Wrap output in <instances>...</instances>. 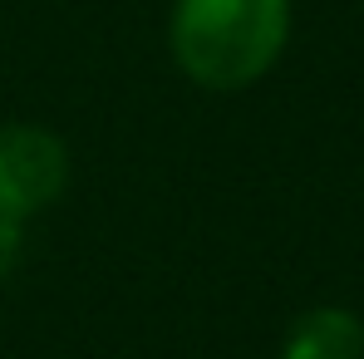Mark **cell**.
Segmentation results:
<instances>
[{
  "label": "cell",
  "instance_id": "6da1fadb",
  "mask_svg": "<svg viewBox=\"0 0 364 359\" xmlns=\"http://www.w3.org/2000/svg\"><path fill=\"white\" fill-rule=\"evenodd\" d=\"M291 0H178L168 20L173 60L202 89H246L281 60Z\"/></svg>",
  "mask_w": 364,
  "mask_h": 359
},
{
  "label": "cell",
  "instance_id": "7a4b0ae2",
  "mask_svg": "<svg viewBox=\"0 0 364 359\" xmlns=\"http://www.w3.org/2000/svg\"><path fill=\"white\" fill-rule=\"evenodd\" d=\"M69 182V153L50 128L5 123L0 128V217L30 222Z\"/></svg>",
  "mask_w": 364,
  "mask_h": 359
},
{
  "label": "cell",
  "instance_id": "3957f363",
  "mask_svg": "<svg viewBox=\"0 0 364 359\" xmlns=\"http://www.w3.org/2000/svg\"><path fill=\"white\" fill-rule=\"evenodd\" d=\"M281 359H364V325L360 315L340 310V305H320L305 310L291 325Z\"/></svg>",
  "mask_w": 364,
  "mask_h": 359
},
{
  "label": "cell",
  "instance_id": "277c9868",
  "mask_svg": "<svg viewBox=\"0 0 364 359\" xmlns=\"http://www.w3.org/2000/svg\"><path fill=\"white\" fill-rule=\"evenodd\" d=\"M20 241H25V222L0 217V276H10V266L20 261Z\"/></svg>",
  "mask_w": 364,
  "mask_h": 359
}]
</instances>
